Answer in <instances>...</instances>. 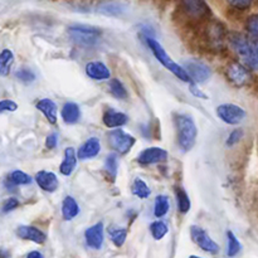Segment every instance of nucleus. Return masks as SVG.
<instances>
[{
	"mask_svg": "<svg viewBox=\"0 0 258 258\" xmlns=\"http://www.w3.org/2000/svg\"><path fill=\"white\" fill-rule=\"evenodd\" d=\"M228 42L246 67L258 71V38L242 33H231Z\"/></svg>",
	"mask_w": 258,
	"mask_h": 258,
	"instance_id": "obj_1",
	"label": "nucleus"
},
{
	"mask_svg": "<svg viewBox=\"0 0 258 258\" xmlns=\"http://www.w3.org/2000/svg\"><path fill=\"white\" fill-rule=\"evenodd\" d=\"M176 127V136H178V144L183 151H190L196 145L198 128L193 117L185 113L175 115L174 118Z\"/></svg>",
	"mask_w": 258,
	"mask_h": 258,
	"instance_id": "obj_2",
	"label": "nucleus"
},
{
	"mask_svg": "<svg viewBox=\"0 0 258 258\" xmlns=\"http://www.w3.org/2000/svg\"><path fill=\"white\" fill-rule=\"evenodd\" d=\"M145 40H146V44H148V47L150 48V50L153 52V54L155 55L156 59H158L159 62L166 68V70L170 71L175 77H178L179 80H181L183 82L193 83L191 82L190 77L188 76V73H186V71L169 57L168 53H166L165 49L163 48V45H161L158 40H155L151 37H145Z\"/></svg>",
	"mask_w": 258,
	"mask_h": 258,
	"instance_id": "obj_3",
	"label": "nucleus"
},
{
	"mask_svg": "<svg viewBox=\"0 0 258 258\" xmlns=\"http://www.w3.org/2000/svg\"><path fill=\"white\" fill-rule=\"evenodd\" d=\"M68 33L77 44L85 45V47L93 45L101 37V29L85 24L71 25L68 28Z\"/></svg>",
	"mask_w": 258,
	"mask_h": 258,
	"instance_id": "obj_4",
	"label": "nucleus"
},
{
	"mask_svg": "<svg viewBox=\"0 0 258 258\" xmlns=\"http://www.w3.org/2000/svg\"><path fill=\"white\" fill-rule=\"evenodd\" d=\"M107 143L115 153L125 155L135 145V138L122 128H113L107 134Z\"/></svg>",
	"mask_w": 258,
	"mask_h": 258,
	"instance_id": "obj_5",
	"label": "nucleus"
},
{
	"mask_svg": "<svg viewBox=\"0 0 258 258\" xmlns=\"http://www.w3.org/2000/svg\"><path fill=\"white\" fill-rule=\"evenodd\" d=\"M184 70L186 71L193 83H204L211 77L212 71L207 63L201 59H188L184 62Z\"/></svg>",
	"mask_w": 258,
	"mask_h": 258,
	"instance_id": "obj_6",
	"label": "nucleus"
},
{
	"mask_svg": "<svg viewBox=\"0 0 258 258\" xmlns=\"http://www.w3.org/2000/svg\"><path fill=\"white\" fill-rule=\"evenodd\" d=\"M217 116L228 125H238L246 117V111L234 103H223L217 107Z\"/></svg>",
	"mask_w": 258,
	"mask_h": 258,
	"instance_id": "obj_7",
	"label": "nucleus"
},
{
	"mask_svg": "<svg viewBox=\"0 0 258 258\" xmlns=\"http://www.w3.org/2000/svg\"><path fill=\"white\" fill-rule=\"evenodd\" d=\"M226 76L228 78L229 82L234 86V87H244L251 82V72L246 66L241 64L238 62H232L228 64L226 70Z\"/></svg>",
	"mask_w": 258,
	"mask_h": 258,
	"instance_id": "obj_8",
	"label": "nucleus"
},
{
	"mask_svg": "<svg viewBox=\"0 0 258 258\" xmlns=\"http://www.w3.org/2000/svg\"><path fill=\"white\" fill-rule=\"evenodd\" d=\"M190 237L194 243L203 249L204 252L211 254H217L219 252V246L209 237V234L204 231L202 227L191 226L190 227Z\"/></svg>",
	"mask_w": 258,
	"mask_h": 258,
	"instance_id": "obj_9",
	"label": "nucleus"
},
{
	"mask_svg": "<svg viewBox=\"0 0 258 258\" xmlns=\"http://www.w3.org/2000/svg\"><path fill=\"white\" fill-rule=\"evenodd\" d=\"M168 159V151L161 148H153L144 149L138 156V163L141 165H154V164L163 163Z\"/></svg>",
	"mask_w": 258,
	"mask_h": 258,
	"instance_id": "obj_10",
	"label": "nucleus"
},
{
	"mask_svg": "<svg viewBox=\"0 0 258 258\" xmlns=\"http://www.w3.org/2000/svg\"><path fill=\"white\" fill-rule=\"evenodd\" d=\"M103 224L96 223L92 227L86 229L85 232V239L86 243L90 248L92 249H101L103 244V239H105V234H103Z\"/></svg>",
	"mask_w": 258,
	"mask_h": 258,
	"instance_id": "obj_11",
	"label": "nucleus"
},
{
	"mask_svg": "<svg viewBox=\"0 0 258 258\" xmlns=\"http://www.w3.org/2000/svg\"><path fill=\"white\" fill-rule=\"evenodd\" d=\"M35 183L38 184L42 190L47 191V193H54L59 186V181H58L57 175L52 171L40 170L35 174Z\"/></svg>",
	"mask_w": 258,
	"mask_h": 258,
	"instance_id": "obj_12",
	"label": "nucleus"
},
{
	"mask_svg": "<svg viewBox=\"0 0 258 258\" xmlns=\"http://www.w3.org/2000/svg\"><path fill=\"white\" fill-rule=\"evenodd\" d=\"M86 75L95 81H106L110 80L111 71L107 66L101 60H92L86 64Z\"/></svg>",
	"mask_w": 258,
	"mask_h": 258,
	"instance_id": "obj_13",
	"label": "nucleus"
},
{
	"mask_svg": "<svg viewBox=\"0 0 258 258\" xmlns=\"http://www.w3.org/2000/svg\"><path fill=\"white\" fill-rule=\"evenodd\" d=\"M17 236L24 241L34 242L37 244H43L47 241V234L34 226H19L17 228Z\"/></svg>",
	"mask_w": 258,
	"mask_h": 258,
	"instance_id": "obj_14",
	"label": "nucleus"
},
{
	"mask_svg": "<svg viewBox=\"0 0 258 258\" xmlns=\"http://www.w3.org/2000/svg\"><path fill=\"white\" fill-rule=\"evenodd\" d=\"M184 10L186 14L190 15L191 18H204L209 14V8L207 5L206 0H181Z\"/></svg>",
	"mask_w": 258,
	"mask_h": 258,
	"instance_id": "obj_15",
	"label": "nucleus"
},
{
	"mask_svg": "<svg viewBox=\"0 0 258 258\" xmlns=\"http://www.w3.org/2000/svg\"><path fill=\"white\" fill-rule=\"evenodd\" d=\"M101 151V144L97 138H90L80 146L77 153V159L80 160H88L96 158Z\"/></svg>",
	"mask_w": 258,
	"mask_h": 258,
	"instance_id": "obj_16",
	"label": "nucleus"
},
{
	"mask_svg": "<svg viewBox=\"0 0 258 258\" xmlns=\"http://www.w3.org/2000/svg\"><path fill=\"white\" fill-rule=\"evenodd\" d=\"M102 121L103 123H105L106 127L116 128L126 125L128 121V117L127 115H125L123 112H118V111L113 110V108H108V110L103 113Z\"/></svg>",
	"mask_w": 258,
	"mask_h": 258,
	"instance_id": "obj_17",
	"label": "nucleus"
},
{
	"mask_svg": "<svg viewBox=\"0 0 258 258\" xmlns=\"http://www.w3.org/2000/svg\"><path fill=\"white\" fill-rule=\"evenodd\" d=\"M35 107L43 113L48 122L52 123V125L57 122V105L54 103V101H52L50 98H42V100L38 101Z\"/></svg>",
	"mask_w": 258,
	"mask_h": 258,
	"instance_id": "obj_18",
	"label": "nucleus"
},
{
	"mask_svg": "<svg viewBox=\"0 0 258 258\" xmlns=\"http://www.w3.org/2000/svg\"><path fill=\"white\" fill-rule=\"evenodd\" d=\"M76 165H77V153L75 148H67L64 150V156L60 163L59 171L62 175L70 176L75 171Z\"/></svg>",
	"mask_w": 258,
	"mask_h": 258,
	"instance_id": "obj_19",
	"label": "nucleus"
},
{
	"mask_svg": "<svg viewBox=\"0 0 258 258\" xmlns=\"http://www.w3.org/2000/svg\"><path fill=\"white\" fill-rule=\"evenodd\" d=\"M60 116H62L63 121L68 123V125H73V123L78 122V120L81 118L80 106L75 102L64 103L62 111H60Z\"/></svg>",
	"mask_w": 258,
	"mask_h": 258,
	"instance_id": "obj_20",
	"label": "nucleus"
},
{
	"mask_svg": "<svg viewBox=\"0 0 258 258\" xmlns=\"http://www.w3.org/2000/svg\"><path fill=\"white\" fill-rule=\"evenodd\" d=\"M80 214V207L73 197H66L62 202V217L64 221H72Z\"/></svg>",
	"mask_w": 258,
	"mask_h": 258,
	"instance_id": "obj_21",
	"label": "nucleus"
},
{
	"mask_svg": "<svg viewBox=\"0 0 258 258\" xmlns=\"http://www.w3.org/2000/svg\"><path fill=\"white\" fill-rule=\"evenodd\" d=\"M208 39L211 42V44L216 48H222L224 40V30L223 27L218 23H214L211 25V28L208 29Z\"/></svg>",
	"mask_w": 258,
	"mask_h": 258,
	"instance_id": "obj_22",
	"label": "nucleus"
},
{
	"mask_svg": "<svg viewBox=\"0 0 258 258\" xmlns=\"http://www.w3.org/2000/svg\"><path fill=\"white\" fill-rule=\"evenodd\" d=\"M14 63V54L10 49H3L0 52V76L7 77L10 73L12 66Z\"/></svg>",
	"mask_w": 258,
	"mask_h": 258,
	"instance_id": "obj_23",
	"label": "nucleus"
},
{
	"mask_svg": "<svg viewBox=\"0 0 258 258\" xmlns=\"http://www.w3.org/2000/svg\"><path fill=\"white\" fill-rule=\"evenodd\" d=\"M131 193L135 197H138V198L146 199L150 197L151 190L148 186V184H146L143 179L136 178L135 180H134L133 185H131Z\"/></svg>",
	"mask_w": 258,
	"mask_h": 258,
	"instance_id": "obj_24",
	"label": "nucleus"
},
{
	"mask_svg": "<svg viewBox=\"0 0 258 258\" xmlns=\"http://www.w3.org/2000/svg\"><path fill=\"white\" fill-rule=\"evenodd\" d=\"M170 208V203H169V198L166 196H158L155 198V203H154V216L156 218H163L166 216Z\"/></svg>",
	"mask_w": 258,
	"mask_h": 258,
	"instance_id": "obj_25",
	"label": "nucleus"
},
{
	"mask_svg": "<svg viewBox=\"0 0 258 258\" xmlns=\"http://www.w3.org/2000/svg\"><path fill=\"white\" fill-rule=\"evenodd\" d=\"M175 196H176V206H178L179 212L183 214L188 213L191 208V203H190V198H189V196L186 194V191L184 190L183 188H176Z\"/></svg>",
	"mask_w": 258,
	"mask_h": 258,
	"instance_id": "obj_26",
	"label": "nucleus"
},
{
	"mask_svg": "<svg viewBox=\"0 0 258 258\" xmlns=\"http://www.w3.org/2000/svg\"><path fill=\"white\" fill-rule=\"evenodd\" d=\"M108 87H110V92L113 97L118 98V100H126L127 98V91H126L125 86L118 78H111L110 82H108Z\"/></svg>",
	"mask_w": 258,
	"mask_h": 258,
	"instance_id": "obj_27",
	"label": "nucleus"
},
{
	"mask_svg": "<svg viewBox=\"0 0 258 258\" xmlns=\"http://www.w3.org/2000/svg\"><path fill=\"white\" fill-rule=\"evenodd\" d=\"M105 171L107 173V178L115 180L118 171V160L116 154H110L105 160Z\"/></svg>",
	"mask_w": 258,
	"mask_h": 258,
	"instance_id": "obj_28",
	"label": "nucleus"
},
{
	"mask_svg": "<svg viewBox=\"0 0 258 258\" xmlns=\"http://www.w3.org/2000/svg\"><path fill=\"white\" fill-rule=\"evenodd\" d=\"M110 237L112 243L116 247H122L125 243L126 238H127V229L121 228V227H112L110 228Z\"/></svg>",
	"mask_w": 258,
	"mask_h": 258,
	"instance_id": "obj_29",
	"label": "nucleus"
},
{
	"mask_svg": "<svg viewBox=\"0 0 258 258\" xmlns=\"http://www.w3.org/2000/svg\"><path fill=\"white\" fill-rule=\"evenodd\" d=\"M168 226L163 221H155L150 224V233L155 241H160L168 234Z\"/></svg>",
	"mask_w": 258,
	"mask_h": 258,
	"instance_id": "obj_30",
	"label": "nucleus"
},
{
	"mask_svg": "<svg viewBox=\"0 0 258 258\" xmlns=\"http://www.w3.org/2000/svg\"><path fill=\"white\" fill-rule=\"evenodd\" d=\"M7 179L10 181V183L14 184L15 186L28 185V184L32 183V178H30L27 173H24V171H22V170L12 171Z\"/></svg>",
	"mask_w": 258,
	"mask_h": 258,
	"instance_id": "obj_31",
	"label": "nucleus"
},
{
	"mask_svg": "<svg viewBox=\"0 0 258 258\" xmlns=\"http://www.w3.org/2000/svg\"><path fill=\"white\" fill-rule=\"evenodd\" d=\"M227 239H228V249H227V254L229 257H234L236 254L239 253L242 246L239 243V241L237 239V237L234 236L233 232L228 231L227 232Z\"/></svg>",
	"mask_w": 258,
	"mask_h": 258,
	"instance_id": "obj_32",
	"label": "nucleus"
},
{
	"mask_svg": "<svg viewBox=\"0 0 258 258\" xmlns=\"http://www.w3.org/2000/svg\"><path fill=\"white\" fill-rule=\"evenodd\" d=\"M15 77L23 83H32L35 81V73L29 68H20L15 72Z\"/></svg>",
	"mask_w": 258,
	"mask_h": 258,
	"instance_id": "obj_33",
	"label": "nucleus"
},
{
	"mask_svg": "<svg viewBox=\"0 0 258 258\" xmlns=\"http://www.w3.org/2000/svg\"><path fill=\"white\" fill-rule=\"evenodd\" d=\"M246 29L251 37L258 38V14H252L247 18Z\"/></svg>",
	"mask_w": 258,
	"mask_h": 258,
	"instance_id": "obj_34",
	"label": "nucleus"
},
{
	"mask_svg": "<svg viewBox=\"0 0 258 258\" xmlns=\"http://www.w3.org/2000/svg\"><path fill=\"white\" fill-rule=\"evenodd\" d=\"M232 8L238 10H246L252 5L254 0H226Z\"/></svg>",
	"mask_w": 258,
	"mask_h": 258,
	"instance_id": "obj_35",
	"label": "nucleus"
},
{
	"mask_svg": "<svg viewBox=\"0 0 258 258\" xmlns=\"http://www.w3.org/2000/svg\"><path fill=\"white\" fill-rule=\"evenodd\" d=\"M18 110V103L12 100L0 101V113L3 112H14Z\"/></svg>",
	"mask_w": 258,
	"mask_h": 258,
	"instance_id": "obj_36",
	"label": "nucleus"
},
{
	"mask_svg": "<svg viewBox=\"0 0 258 258\" xmlns=\"http://www.w3.org/2000/svg\"><path fill=\"white\" fill-rule=\"evenodd\" d=\"M19 207V201L17 198H8L7 201L3 204L2 212L3 213H9V212H13L14 209H17Z\"/></svg>",
	"mask_w": 258,
	"mask_h": 258,
	"instance_id": "obj_37",
	"label": "nucleus"
},
{
	"mask_svg": "<svg viewBox=\"0 0 258 258\" xmlns=\"http://www.w3.org/2000/svg\"><path fill=\"white\" fill-rule=\"evenodd\" d=\"M243 138V130L241 128H236L231 133V135L228 136V140H227V145L228 146H233L236 145L237 143H239V140Z\"/></svg>",
	"mask_w": 258,
	"mask_h": 258,
	"instance_id": "obj_38",
	"label": "nucleus"
},
{
	"mask_svg": "<svg viewBox=\"0 0 258 258\" xmlns=\"http://www.w3.org/2000/svg\"><path fill=\"white\" fill-rule=\"evenodd\" d=\"M101 13L106 15H118L121 14L122 12V8L120 5H116V4H110V5H106V7H102L100 9Z\"/></svg>",
	"mask_w": 258,
	"mask_h": 258,
	"instance_id": "obj_39",
	"label": "nucleus"
},
{
	"mask_svg": "<svg viewBox=\"0 0 258 258\" xmlns=\"http://www.w3.org/2000/svg\"><path fill=\"white\" fill-rule=\"evenodd\" d=\"M57 144H58V135L55 133L50 134V135H48L47 139H45V148L49 149V150L55 149Z\"/></svg>",
	"mask_w": 258,
	"mask_h": 258,
	"instance_id": "obj_40",
	"label": "nucleus"
},
{
	"mask_svg": "<svg viewBox=\"0 0 258 258\" xmlns=\"http://www.w3.org/2000/svg\"><path fill=\"white\" fill-rule=\"evenodd\" d=\"M189 87H190L189 90L191 91V93H193L196 97H201V98H203V100H207V95L204 92H202L199 88H197L196 83H189Z\"/></svg>",
	"mask_w": 258,
	"mask_h": 258,
	"instance_id": "obj_41",
	"label": "nucleus"
},
{
	"mask_svg": "<svg viewBox=\"0 0 258 258\" xmlns=\"http://www.w3.org/2000/svg\"><path fill=\"white\" fill-rule=\"evenodd\" d=\"M27 258H44V257H43V254L40 253V252L32 251V252H29V253H28Z\"/></svg>",
	"mask_w": 258,
	"mask_h": 258,
	"instance_id": "obj_42",
	"label": "nucleus"
},
{
	"mask_svg": "<svg viewBox=\"0 0 258 258\" xmlns=\"http://www.w3.org/2000/svg\"><path fill=\"white\" fill-rule=\"evenodd\" d=\"M0 258H9V252L5 249H0Z\"/></svg>",
	"mask_w": 258,
	"mask_h": 258,
	"instance_id": "obj_43",
	"label": "nucleus"
},
{
	"mask_svg": "<svg viewBox=\"0 0 258 258\" xmlns=\"http://www.w3.org/2000/svg\"><path fill=\"white\" fill-rule=\"evenodd\" d=\"M189 258H202V257H197V256H190Z\"/></svg>",
	"mask_w": 258,
	"mask_h": 258,
	"instance_id": "obj_44",
	"label": "nucleus"
}]
</instances>
